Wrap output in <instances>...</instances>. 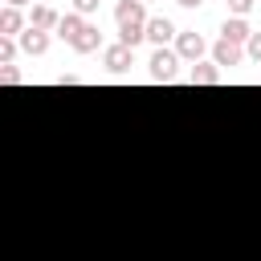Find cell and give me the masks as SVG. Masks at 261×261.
Instances as JSON below:
<instances>
[{"label":"cell","instance_id":"obj_1","mask_svg":"<svg viewBox=\"0 0 261 261\" xmlns=\"http://www.w3.org/2000/svg\"><path fill=\"white\" fill-rule=\"evenodd\" d=\"M175 20L171 16H147V24H143V41H155V49H163L167 41H175Z\"/></svg>","mask_w":261,"mask_h":261},{"label":"cell","instance_id":"obj_2","mask_svg":"<svg viewBox=\"0 0 261 261\" xmlns=\"http://www.w3.org/2000/svg\"><path fill=\"white\" fill-rule=\"evenodd\" d=\"M204 53H208V41H204L200 33H175V57H179V61H192V65H196Z\"/></svg>","mask_w":261,"mask_h":261},{"label":"cell","instance_id":"obj_3","mask_svg":"<svg viewBox=\"0 0 261 261\" xmlns=\"http://www.w3.org/2000/svg\"><path fill=\"white\" fill-rule=\"evenodd\" d=\"M175 65H179L175 49H155V53H151V61H147V69H151V77H155V82H175Z\"/></svg>","mask_w":261,"mask_h":261},{"label":"cell","instance_id":"obj_4","mask_svg":"<svg viewBox=\"0 0 261 261\" xmlns=\"http://www.w3.org/2000/svg\"><path fill=\"white\" fill-rule=\"evenodd\" d=\"M114 20H118V29H143V24H147V4H139V0H118V4H114Z\"/></svg>","mask_w":261,"mask_h":261},{"label":"cell","instance_id":"obj_5","mask_svg":"<svg viewBox=\"0 0 261 261\" xmlns=\"http://www.w3.org/2000/svg\"><path fill=\"white\" fill-rule=\"evenodd\" d=\"M102 65H106L110 73H126V69L135 65V49H126V45H106V49H102Z\"/></svg>","mask_w":261,"mask_h":261},{"label":"cell","instance_id":"obj_6","mask_svg":"<svg viewBox=\"0 0 261 261\" xmlns=\"http://www.w3.org/2000/svg\"><path fill=\"white\" fill-rule=\"evenodd\" d=\"M49 41H53L49 33H41V29H29V24H24V33L16 37V49H20V53H29V57H41V53L49 49Z\"/></svg>","mask_w":261,"mask_h":261},{"label":"cell","instance_id":"obj_7","mask_svg":"<svg viewBox=\"0 0 261 261\" xmlns=\"http://www.w3.org/2000/svg\"><path fill=\"white\" fill-rule=\"evenodd\" d=\"M241 61H245V49H241V45H232V41H224V37L212 45V65H216V69L241 65Z\"/></svg>","mask_w":261,"mask_h":261},{"label":"cell","instance_id":"obj_8","mask_svg":"<svg viewBox=\"0 0 261 261\" xmlns=\"http://www.w3.org/2000/svg\"><path fill=\"white\" fill-rule=\"evenodd\" d=\"M98 45H102V33H98V24H90V20H86V24H82V33L69 41V49H73V53H94Z\"/></svg>","mask_w":261,"mask_h":261},{"label":"cell","instance_id":"obj_9","mask_svg":"<svg viewBox=\"0 0 261 261\" xmlns=\"http://www.w3.org/2000/svg\"><path fill=\"white\" fill-rule=\"evenodd\" d=\"M249 33H253V29H249V20H245V16H228V20H224V29H220V37H224V41H232V45H245V41H249Z\"/></svg>","mask_w":261,"mask_h":261},{"label":"cell","instance_id":"obj_10","mask_svg":"<svg viewBox=\"0 0 261 261\" xmlns=\"http://www.w3.org/2000/svg\"><path fill=\"white\" fill-rule=\"evenodd\" d=\"M188 82H192V86H216V82H220V69H216L212 61H196V65L188 69Z\"/></svg>","mask_w":261,"mask_h":261},{"label":"cell","instance_id":"obj_11","mask_svg":"<svg viewBox=\"0 0 261 261\" xmlns=\"http://www.w3.org/2000/svg\"><path fill=\"white\" fill-rule=\"evenodd\" d=\"M24 33V16H20V8H0V37H20Z\"/></svg>","mask_w":261,"mask_h":261},{"label":"cell","instance_id":"obj_12","mask_svg":"<svg viewBox=\"0 0 261 261\" xmlns=\"http://www.w3.org/2000/svg\"><path fill=\"white\" fill-rule=\"evenodd\" d=\"M57 24V12L49 8V4H33V12H29V29H41V33H49Z\"/></svg>","mask_w":261,"mask_h":261},{"label":"cell","instance_id":"obj_13","mask_svg":"<svg viewBox=\"0 0 261 261\" xmlns=\"http://www.w3.org/2000/svg\"><path fill=\"white\" fill-rule=\"evenodd\" d=\"M82 24H86V20H82L77 12H65V16H57V24H53V33H57L61 41H73V37L82 33Z\"/></svg>","mask_w":261,"mask_h":261},{"label":"cell","instance_id":"obj_14","mask_svg":"<svg viewBox=\"0 0 261 261\" xmlns=\"http://www.w3.org/2000/svg\"><path fill=\"white\" fill-rule=\"evenodd\" d=\"M12 57H16V41L0 37V65H12Z\"/></svg>","mask_w":261,"mask_h":261},{"label":"cell","instance_id":"obj_15","mask_svg":"<svg viewBox=\"0 0 261 261\" xmlns=\"http://www.w3.org/2000/svg\"><path fill=\"white\" fill-rule=\"evenodd\" d=\"M245 57L261 61V33H249V41H245Z\"/></svg>","mask_w":261,"mask_h":261},{"label":"cell","instance_id":"obj_16","mask_svg":"<svg viewBox=\"0 0 261 261\" xmlns=\"http://www.w3.org/2000/svg\"><path fill=\"white\" fill-rule=\"evenodd\" d=\"M0 82H4V86H16V82H24V73L12 69V65H0Z\"/></svg>","mask_w":261,"mask_h":261},{"label":"cell","instance_id":"obj_17","mask_svg":"<svg viewBox=\"0 0 261 261\" xmlns=\"http://www.w3.org/2000/svg\"><path fill=\"white\" fill-rule=\"evenodd\" d=\"M253 4H257V0H228V12H232V16H249Z\"/></svg>","mask_w":261,"mask_h":261},{"label":"cell","instance_id":"obj_18","mask_svg":"<svg viewBox=\"0 0 261 261\" xmlns=\"http://www.w3.org/2000/svg\"><path fill=\"white\" fill-rule=\"evenodd\" d=\"M73 12L86 20V16H94V12H98V0H73Z\"/></svg>","mask_w":261,"mask_h":261},{"label":"cell","instance_id":"obj_19","mask_svg":"<svg viewBox=\"0 0 261 261\" xmlns=\"http://www.w3.org/2000/svg\"><path fill=\"white\" fill-rule=\"evenodd\" d=\"M8 8H24V4H33V0H4Z\"/></svg>","mask_w":261,"mask_h":261},{"label":"cell","instance_id":"obj_20","mask_svg":"<svg viewBox=\"0 0 261 261\" xmlns=\"http://www.w3.org/2000/svg\"><path fill=\"white\" fill-rule=\"evenodd\" d=\"M175 4H184V8H196V4H200V0H175Z\"/></svg>","mask_w":261,"mask_h":261},{"label":"cell","instance_id":"obj_21","mask_svg":"<svg viewBox=\"0 0 261 261\" xmlns=\"http://www.w3.org/2000/svg\"><path fill=\"white\" fill-rule=\"evenodd\" d=\"M139 4H147V0H139Z\"/></svg>","mask_w":261,"mask_h":261}]
</instances>
